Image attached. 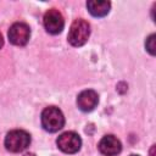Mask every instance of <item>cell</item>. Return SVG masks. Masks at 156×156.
I'll use <instances>...</instances> for the list:
<instances>
[{
	"label": "cell",
	"instance_id": "obj_1",
	"mask_svg": "<svg viewBox=\"0 0 156 156\" xmlns=\"http://www.w3.org/2000/svg\"><path fill=\"white\" fill-rule=\"evenodd\" d=\"M41 126L49 133L60 130L65 124V116L62 111L56 106H49L41 112Z\"/></svg>",
	"mask_w": 156,
	"mask_h": 156
},
{
	"label": "cell",
	"instance_id": "obj_2",
	"mask_svg": "<svg viewBox=\"0 0 156 156\" xmlns=\"http://www.w3.org/2000/svg\"><path fill=\"white\" fill-rule=\"evenodd\" d=\"M30 144V135L22 129H13L5 136V147L10 152H21Z\"/></svg>",
	"mask_w": 156,
	"mask_h": 156
},
{
	"label": "cell",
	"instance_id": "obj_3",
	"mask_svg": "<svg viewBox=\"0 0 156 156\" xmlns=\"http://www.w3.org/2000/svg\"><path fill=\"white\" fill-rule=\"evenodd\" d=\"M90 35V26L87 21L78 18L76 20L68 32V41L73 46H82L87 43Z\"/></svg>",
	"mask_w": 156,
	"mask_h": 156
},
{
	"label": "cell",
	"instance_id": "obj_4",
	"mask_svg": "<svg viewBox=\"0 0 156 156\" xmlns=\"http://www.w3.org/2000/svg\"><path fill=\"white\" fill-rule=\"evenodd\" d=\"M56 144L62 152L76 154L79 151V149L82 146V139L74 132H65L57 138Z\"/></svg>",
	"mask_w": 156,
	"mask_h": 156
},
{
	"label": "cell",
	"instance_id": "obj_5",
	"mask_svg": "<svg viewBox=\"0 0 156 156\" xmlns=\"http://www.w3.org/2000/svg\"><path fill=\"white\" fill-rule=\"evenodd\" d=\"M7 35H9V40L11 44L17 45V46H23L29 40L30 29L28 24L23 22H16L10 27Z\"/></svg>",
	"mask_w": 156,
	"mask_h": 156
},
{
	"label": "cell",
	"instance_id": "obj_6",
	"mask_svg": "<svg viewBox=\"0 0 156 156\" xmlns=\"http://www.w3.org/2000/svg\"><path fill=\"white\" fill-rule=\"evenodd\" d=\"M44 27L50 34H58L65 27V20L61 12L56 9H50L44 15Z\"/></svg>",
	"mask_w": 156,
	"mask_h": 156
},
{
	"label": "cell",
	"instance_id": "obj_7",
	"mask_svg": "<svg viewBox=\"0 0 156 156\" xmlns=\"http://www.w3.org/2000/svg\"><path fill=\"white\" fill-rule=\"evenodd\" d=\"M99 104V95L94 90H83L78 98H77V105L78 108L83 112H90L93 111Z\"/></svg>",
	"mask_w": 156,
	"mask_h": 156
},
{
	"label": "cell",
	"instance_id": "obj_8",
	"mask_svg": "<svg viewBox=\"0 0 156 156\" xmlns=\"http://www.w3.org/2000/svg\"><path fill=\"white\" fill-rule=\"evenodd\" d=\"M99 150L105 156H117L122 150V144L115 135H105L99 143Z\"/></svg>",
	"mask_w": 156,
	"mask_h": 156
},
{
	"label": "cell",
	"instance_id": "obj_9",
	"mask_svg": "<svg viewBox=\"0 0 156 156\" xmlns=\"http://www.w3.org/2000/svg\"><path fill=\"white\" fill-rule=\"evenodd\" d=\"M87 7L94 17H104L108 13L111 4L104 0H90L87 2Z\"/></svg>",
	"mask_w": 156,
	"mask_h": 156
},
{
	"label": "cell",
	"instance_id": "obj_10",
	"mask_svg": "<svg viewBox=\"0 0 156 156\" xmlns=\"http://www.w3.org/2000/svg\"><path fill=\"white\" fill-rule=\"evenodd\" d=\"M155 38L156 35L155 34H151L147 39H146V43H145V46H146V50L151 54V55H155L156 52V44H155Z\"/></svg>",
	"mask_w": 156,
	"mask_h": 156
},
{
	"label": "cell",
	"instance_id": "obj_11",
	"mask_svg": "<svg viewBox=\"0 0 156 156\" xmlns=\"http://www.w3.org/2000/svg\"><path fill=\"white\" fill-rule=\"evenodd\" d=\"M2 45H4V39H2V35H1V33H0V49L2 48Z\"/></svg>",
	"mask_w": 156,
	"mask_h": 156
},
{
	"label": "cell",
	"instance_id": "obj_12",
	"mask_svg": "<svg viewBox=\"0 0 156 156\" xmlns=\"http://www.w3.org/2000/svg\"><path fill=\"white\" fill-rule=\"evenodd\" d=\"M130 156H139V155H130Z\"/></svg>",
	"mask_w": 156,
	"mask_h": 156
}]
</instances>
